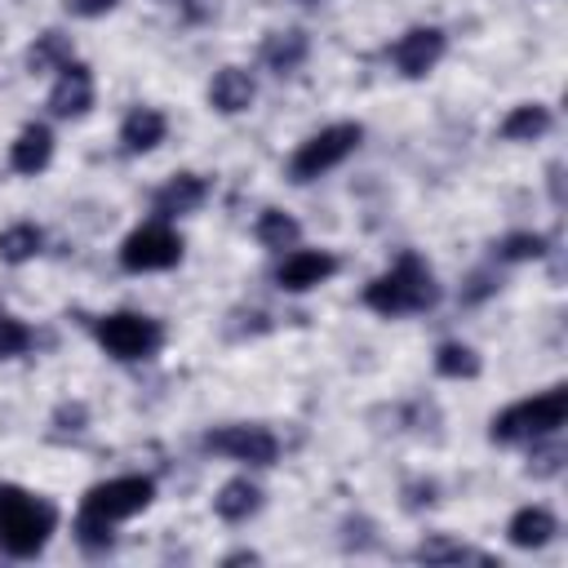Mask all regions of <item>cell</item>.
I'll use <instances>...</instances> for the list:
<instances>
[{"mask_svg": "<svg viewBox=\"0 0 568 568\" xmlns=\"http://www.w3.org/2000/svg\"><path fill=\"white\" fill-rule=\"evenodd\" d=\"M439 302V284H435V271L413 253L404 248L395 257L390 271H382L377 280L364 284V306L395 320V315H417V311H430Z\"/></svg>", "mask_w": 568, "mask_h": 568, "instance_id": "obj_1", "label": "cell"}, {"mask_svg": "<svg viewBox=\"0 0 568 568\" xmlns=\"http://www.w3.org/2000/svg\"><path fill=\"white\" fill-rule=\"evenodd\" d=\"M58 528V510L18 484H0V550L9 559H36Z\"/></svg>", "mask_w": 568, "mask_h": 568, "instance_id": "obj_2", "label": "cell"}, {"mask_svg": "<svg viewBox=\"0 0 568 568\" xmlns=\"http://www.w3.org/2000/svg\"><path fill=\"white\" fill-rule=\"evenodd\" d=\"M564 422H568V390L550 386L532 399H519V404L501 408L488 422V439L493 444H528V439H541V435H559Z\"/></svg>", "mask_w": 568, "mask_h": 568, "instance_id": "obj_3", "label": "cell"}, {"mask_svg": "<svg viewBox=\"0 0 568 568\" xmlns=\"http://www.w3.org/2000/svg\"><path fill=\"white\" fill-rule=\"evenodd\" d=\"M93 337L106 355L133 364V359H151L160 346H164V328L160 320L142 315V311H115V315H102L93 324Z\"/></svg>", "mask_w": 568, "mask_h": 568, "instance_id": "obj_4", "label": "cell"}, {"mask_svg": "<svg viewBox=\"0 0 568 568\" xmlns=\"http://www.w3.org/2000/svg\"><path fill=\"white\" fill-rule=\"evenodd\" d=\"M364 142V129L359 124H328V129H320V133H311L297 151H293V160H288V178L293 182H315L320 173H328V169H337L355 146Z\"/></svg>", "mask_w": 568, "mask_h": 568, "instance_id": "obj_5", "label": "cell"}, {"mask_svg": "<svg viewBox=\"0 0 568 568\" xmlns=\"http://www.w3.org/2000/svg\"><path fill=\"white\" fill-rule=\"evenodd\" d=\"M155 497V484L146 475H120V479H106V484H93L80 501V515H93V519H133L151 506Z\"/></svg>", "mask_w": 568, "mask_h": 568, "instance_id": "obj_6", "label": "cell"}, {"mask_svg": "<svg viewBox=\"0 0 568 568\" xmlns=\"http://www.w3.org/2000/svg\"><path fill=\"white\" fill-rule=\"evenodd\" d=\"M178 262H182V240L164 222H142L120 244V266L133 271V275H142V271H169Z\"/></svg>", "mask_w": 568, "mask_h": 568, "instance_id": "obj_7", "label": "cell"}, {"mask_svg": "<svg viewBox=\"0 0 568 568\" xmlns=\"http://www.w3.org/2000/svg\"><path fill=\"white\" fill-rule=\"evenodd\" d=\"M204 448L231 462H248V466H275L280 457V439L266 426H248V422H231L204 435Z\"/></svg>", "mask_w": 568, "mask_h": 568, "instance_id": "obj_8", "label": "cell"}, {"mask_svg": "<svg viewBox=\"0 0 568 568\" xmlns=\"http://www.w3.org/2000/svg\"><path fill=\"white\" fill-rule=\"evenodd\" d=\"M444 44H448V40H444L439 27H413V31H404V36L390 44V62H395L399 75L422 80V75H430L435 62L444 58Z\"/></svg>", "mask_w": 568, "mask_h": 568, "instance_id": "obj_9", "label": "cell"}, {"mask_svg": "<svg viewBox=\"0 0 568 568\" xmlns=\"http://www.w3.org/2000/svg\"><path fill=\"white\" fill-rule=\"evenodd\" d=\"M337 257L333 253H324V248H293V253H284V262L275 266V284L284 288V293H306V288H320L324 280H333L337 275Z\"/></svg>", "mask_w": 568, "mask_h": 568, "instance_id": "obj_10", "label": "cell"}, {"mask_svg": "<svg viewBox=\"0 0 568 568\" xmlns=\"http://www.w3.org/2000/svg\"><path fill=\"white\" fill-rule=\"evenodd\" d=\"M93 106V71L84 62H67L58 71V84L49 89V111L58 120H80Z\"/></svg>", "mask_w": 568, "mask_h": 568, "instance_id": "obj_11", "label": "cell"}, {"mask_svg": "<svg viewBox=\"0 0 568 568\" xmlns=\"http://www.w3.org/2000/svg\"><path fill=\"white\" fill-rule=\"evenodd\" d=\"M209 200V182L200 173H173L160 191H155V213L160 217H186Z\"/></svg>", "mask_w": 568, "mask_h": 568, "instance_id": "obj_12", "label": "cell"}, {"mask_svg": "<svg viewBox=\"0 0 568 568\" xmlns=\"http://www.w3.org/2000/svg\"><path fill=\"white\" fill-rule=\"evenodd\" d=\"M253 98H257V84H253V75H248L244 67H222V71L213 75V84H209V102H213V111H222V115L248 111Z\"/></svg>", "mask_w": 568, "mask_h": 568, "instance_id": "obj_13", "label": "cell"}, {"mask_svg": "<svg viewBox=\"0 0 568 568\" xmlns=\"http://www.w3.org/2000/svg\"><path fill=\"white\" fill-rule=\"evenodd\" d=\"M164 133H169V120H164L155 106H133V111L124 115V124H120V142H124L129 155L155 151V146L164 142Z\"/></svg>", "mask_w": 568, "mask_h": 568, "instance_id": "obj_14", "label": "cell"}, {"mask_svg": "<svg viewBox=\"0 0 568 568\" xmlns=\"http://www.w3.org/2000/svg\"><path fill=\"white\" fill-rule=\"evenodd\" d=\"M555 532H559V519H555L546 506H524V510H515L510 524H506V537H510V546H519V550H541Z\"/></svg>", "mask_w": 568, "mask_h": 568, "instance_id": "obj_15", "label": "cell"}, {"mask_svg": "<svg viewBox=\"0 0 568 568\" xmlns=\"http://www.w3.org/2000/svg\"><path fill=\"white\" fill-rule=\"evenodd\" d=\"M53 160V133H49V124H27L18 138H13V146H9V164H13V173H40L44 164Z\"/></svg>", "mask_w": 568, "mask_h": 568, "instance_id": "obj_16", "label": "cell"}, {"mask_svg": "<svg viewBox=\"0 0 568 568\" xmlns=\"http://www.w3.org/2000/svg\"><path fill=\"white\" fill-rule=\"evenodd\" d=\"M213 510H217V519H226V524H244L248 515L262 510V488H257L248 475H235V479H226V484L217 488Z\"/></svg>", "mask_w": 568, "mask_h": 568, "instance_id": "obj_17", "label": "cell"}, {"mask_svg": "<svg viewBox=\"0 0 568 568\" xmlns=\"http://www.w3.org/2000/svg\"><path fill=\"white\" fill-rule=\"evenodd\" d=\"M306 53H311V36L297 31V27H288V31H271L266 44H262V62H266L275 75L297 71V67L306 62Z\"/></svg>", "mask_w": 568, "mask_h": 568, "instance_id": "obj_18", "label": "cell"}, {"mask_svg": "<svg viewBox=\"0 0 568 568\" xmlns=\"http://www.w3.org/2000/svg\"><path fill=\"white\" fill-rule=\"evenodd\" d=\"M497 133H501L506 142H537V138L550 133V106H541V102H519V106H510V115L497 124Z\"/></svg>", "mask_w": 568, "mask_h": 568, "instance_id": "obj_19", "label": "cell"}, {"mask_svg": "<svg viewBox=\"0 0 568 568\" xmlns=\"http://www.w3.org/2000/svg\"><path fill=\"white\" fill-rule=\"evenodd\" d=\"M71 53H75V49H71V36H67V31H40V36L31 40V49H27V71H31V75L62 71L67 62H75Z\"/></svg>", "mask_w": 568, "mask_h": 568, "instance_id": "obj_20", "label": "cell"}, {"mask_svg": "<svg viewBox=\"0 0 568 568\" xmlns=\"http://www.w3.org/2000/svg\"><path fill=\"white\" fill-rule=\"evenodd\" d=\"M253 235H257V244H262V248L284 253V248H297L302 226H297V217H293V213H284V209H262V213H257V222H253Z\"/></svg>", "mask_w": 568, "mask_h": 568, "instance_id": "obj_21", "label": "cell"}, {"mask_svg": "<svg viewBox=\"0 0 568 568\" xmlns=\"http://www.w3.org/2000/svg\"><path fill=\"white\" fill-rule=\"evenodd\" d=\"M413 559H422V564H466V559L470 564H488L484 550H475L466 541H453V537H426V541H417Z\"/></svg>", "mask_w": 568, "mask_h": 568, "instance_id": "obj_22", "label": "cell"}, {"mask_svg": "<svg viewBox=\"0 0 568 568\" xmlns=\"http://www.w3.org/2000/svg\"><path fill=\"white\" fill-rule=\"evenodd\" d=\"M40 248H44V235H40V226H31V222H18V226H4V231H0V262H9V266L31 262Z\"/></svg>", "mask_w": 568, "mask_h": 568, "instance_id": "obj_23", "label": "cell"}, {"mask_svg": "<svg viewBox=\"0 0 568 568\" xmlns=\"http://www.w3.org/2000/svg\"><path fill=\"white\" fill-rule=\"evenodd\" d=\"M435 373H439V377H453V382L479 377V355H475V346H466V342H439V351H435Z\"/></svg>", "mask_w": 568, "mask_h": 568, "instance_id": "obj_24", "label": "cell"}, {"mask_svg": "<svg viewBox=\"0 0 568 568\" xmlns=\"http://www.w3.org/2000/svg\"><path fill=\"white\" fill-rule=\"evenodd\" d=\"M528 444H532V453H528V470H532L537 479H550V475L564 470V444H559L555 435H541V439H528Z\"/></svg>", "mask_w": 568, "mask_h": 568, "instance_id": "obj_25", "label": "cell"}, {"mask_svg": "<svg viewBox=\"0 0 568 568\" xmlns=\"http://www.w3.org/2000/svg\"><path fill=\"white\" fill-rule=\"evenodd\" d=\"M541 253H546V235H537V231H515V235H506L497 244V257L501 262H532Z\"/></svg>", "mask_w": 568, "mask_h": 568, "instance_id": "obj_26", "label": "cell"}, {"mask_svg": "<svg viewBox=\"0 0 568 568\" xmlns=\"http://www.w3.org/2000/svg\"><path fill=\"white\" fill-rule=\"evenodd\" d=\"M31 342H36V333L18 320V315H9V311H0V359H13V355H27L31 351Z\"/></svg>", "mask_w": 568, "mask_h": 568, "instance_id": "obj_27", "label": "cell"}, {"mask_svg": "<svg viewBox=\"0 0 568 568\" xmlns=\"http://www.w3.org/2000/svg\"><path fill=\"white\" fill-rule=\"evenodd\" d=\"M75 541H80L84 550H93V555H98V550H111V541H115V537H111V524H106V519L80 515V519H75Z\"/></svg>", "mask_w": 568, "mask_h": 568, "instance_id": "obj_28", "label": "cell"}, {"mask_svg": "<svg viewBox=\"0 0 568 568\" xmlns=\"http://www.w3.org/2000/svg\"><path fill=\"white\" fill-rule=\"evenodd\" d=\"M497 293V275L493 271H475L470 280H466V288H462V302H484V297H493Z\"/></svg>", "mask_w": 568, "mask_h": 568, "instance_id": "obj_29", "label": "cell"}, {"mask_svg": "<svg viewBox=\"0 0 568 568\" xmlns=\"http://www.w3.org/2000/svg\"><path fill=\"white\" fill-rule=\"evenodd\" d=\"M213 13H217V0H178V18H182V22H191V27L209 22Z\"/></svg>", "mask_w": 568, "mask_h": 568, "instance_id": "obj_30", "label": "cell"}, {"mask_svg": "<svg viewBox=\"0 0 568 568\" xmlns=\"http://www.w3.org/2000/svg\"><path fill=\"white\" fill-rule=\"evenodd\" d=\"M120 0H67V13H75V18H102V13H111Z\"/></svg>", "mask_w": 568, "mask_h": 568, "instance_id": "obj_31", "label": "cell"}, {"mask_svg": "<svg viewBox=\"0 0 568 568\" xmlns=\"http://www.w3.org/2000/svg\"><path fill=\"white\" fill-rule=\"evenodd\" d=\"M222 564H226V568H231V564H257V550H235V555H226Z\"/></svg>", "mask_w": 568, "mask_h": 568, "instance_id": "obj_32", "label": "cell"}, {"mask_svg": "<svg viewBox=\"0 0 568 568\" xmlns=\"http://www.w3.org/2000/svg\"><path fill=\"white\" fill-rule=\"evenodd\" d=\"M297 4H315V0H297Z\"/></svg>", "mask_w": 568, "mask_h": 568, "instance_id": "obj_33", "label": "cell"}]
</instances>
